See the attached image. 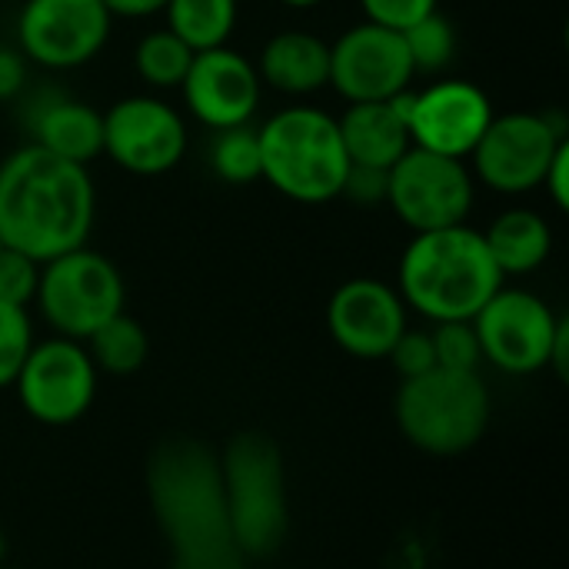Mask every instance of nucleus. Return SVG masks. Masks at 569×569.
Listing matches in <instances>:
<instances>
[{"label": "nucleus", "instance_id": "obj_1", "mask_svg": "<svg viewBox=\"0 0 569 569\" xmlns=\"http://www.w3.org/2000/svg\"><path fill=\"white\" fill-rule=\"evenodd\" d=\"M97 187L90 167L27 143L0 160V243L47 263L90 240Z\"/></svg>", "mask_w": 569, "mask_h": 569}, {"label": "nucleus", "instance_id": "obj_2", "mask_svg": "<svg viewBox=\"0 0 569 569\" xmlns=\"http://www.w3.org/2000/svg\"><path fill=\"white\" fill-rule=\"evenodd\" d=\"M150 503L170 543L173 569H243L223 510L220 463L197 440H167L147 467Z\"/></svg>", "mask_w": 569, "mask_h": 569}, {"label": "nucleus", "instance_id": "obj_3", "mask_svg": "<svg viewBox=\"0 0 569 569\" xmlns=\"http://www.w3.org/2000/svg\"><path fill=\"white\" fill-rule=\"evenodd\" d=\"M503 280L507 277L493 263L483 230L470 223L413 233L397 267V293L407 310L430 323L473 320Z\"/></svg>", "mask_w": 569, "mask_h": 569}, {"label": "nucleus", "instance_id": "obj_4", "mask_svg": "<svg viewBox=\"0 0 569 569\" xmlns=\"http://www.w3.org/2000/svg\"><path fill=\"white\" fill-rule=\"evenodd\" d=\"M260 137V180L280 197L320 207L340 197L350 160L340 140V123L323 107H283L263 127Z\"/></svg>", "mask_w": 569, "mask_h": 569}, {"label": "nucleus", "instance_id": "obj_5", "mask_svg": "<svg viewBox=\"0 0 569 569\" xmlns=\"http://www.w3.org/2000/svg\"><path fill=\"white\" fill-rule=\"evenodd\" d=\"M220 463L223 510L243 557L267 560L287 540V473L277 443L263 433H240L227 443Z\"/></svg>", "mask_w": 569, "mask_h": 569}, {"label": "nucleus", "instance_id": "obj_6", "mask_svg": "<svg viewBox=\"0 0 569 569\" xmlns=\"http://www.w3.org/2000/svg\"><path fill=\"white\" fill-rule=\"evenodd\" d=\"M400 433L430 457H460L473 450L490 427V390L480 373L430 370L403 380L397 390Z\"/></svg>", "mask_w": 569, "mask_h": 569}, {"label": "nucleus", "instance_id": "obj_7", "mask_svg": "<svg viewBox=\"0 0 569 569\" xmlns=\"http://www.w3.org/2000/svg\"><path fill=\"white\" fill-rule=\"evenodd\" d=\"M33 300L57 337L83 343L97 327L123 313L127 287L117 263L83 243L40 263Z\"/></svg>", "mask_w": 569, "mask_h": 569}, {"label": "nucleus", "instance_id": "obj_8", "mask_svg": "<svg viewBox=\"0 0 569 569\" xmlns=\"http://www.w3.org/2000/svg\"><path fill=\"white\" fill-rule=\"evenodd\" d=\"M567 123L557 113H493L490 127L470 153V173L503 197L533 193L557 150L567 143Z\"/></svg>", "mask_w": 569, "mask_h": 569}, {"label": "nucleus", "instance_id": "obj_9", "mask_svg": "<svg viewBox=\"0 0 569 569\" xmlns=\"http://www.w3.org/2000/svg\"><path fill=\"white\" fill-rule=\"evenodd\" d=\"M477 200V180L467 160L410 147L387 170V207L410 233L467 223Z\"/></svg>", "mask_w": 569, "mask_h": 569}, {"label": "nucleus", "instance_id": "obj_10", "mask_svg": "<svg viewBox=\"0 0 569 569\" xmlns=\"http://www.w3.org/2000/svg\"><path fill=\"white\" fill-rule=\"evenodd\" d=\"M563 323L567 317L553 313L543 297L520 287H500L473 317L483 360L510 377L547 370Z\"/></svg>", "mask_w": 569, "mask_h": 569}, {"label": "nucleus", "instance_id": "obj_11", "mask_svg": "<svg viewBox=\"0 0 569 569\" xmlns=\"http://www.w3.org/2000/svg\"><path fill=\"white\" fill-rule=\"evenodd\" d=\"M183 113L153 93H130L103 110V153L133 177H163L187 157Z\"/></svg>", "mask_w": 569, "mask_h": 569}, {"label": "nucleus", "instance_id": "obj_12", "mask_svg": "<svg viewBox=\"0 0 569 569\" xmlns=\"http://www.w3.org/2000/svg\"><path fill=\"white\" fill-rule=\"evenodd\" d=\"M113 17L103 0H23L17 13V47L40 70H77L100 57Z\"/></svg>", "mask_w": 569, "mask_h": 569}, {"label": "nucleus", "instance_id": "obj_13", "mask_svg": "<svg viewBox=\"0 0 569 569\" xmlns=\"http://www.w3.org/2000/svg\"><path fill=\"white\" fill-rule=\"evenodd\" d=\"M13 387L27 417L43 427H70L93 407L97 367L80 340L50 337L30 347Z\"/></svg>", "mask_w": 569, "mask_h": 569}, {"label": "nucleus", "instance_id": "obj_14", "mask_svg": "<svg viewBox=\"0 0 569 569\" xmlns=\"http://www.w3.org/2000/svg\"><path fill=\"white\" fill-rule=\"evenodd\" d=\"M413 63L403 33L370 20L347 27L330 43V87L347 103L390 100L413 83Z\"/></svg>", "mask_w": 569, "mask_h": 569}, {"label": "nucleus", "instance_id": "obj_15", "mask_svg": "<svg viewBox=\"0 0 569 569\" xmlns=\"http://www.w3.org/2000/svg\"><path fill=\"white\" fill-rule=\"evenodd\" d=\"M493 100L483 87L473 80L443 77L427 83L423 90H413L410 100V143L420 150H433L443 157L467 160L483 137V130L493 120Z\"/></svg>", "mask_w": 569, "mask_h": 569}, {"label": "nucleus", "instance_id": "obj_16", "mask_svg": "<svg viewBox=\"0 0 569 569\" xmlns=\"http://www.w3.org/2000/svg\"><path fill=\"white\" fill-rule=\"evenodd\" d=\"M180 97L197 123H203L207 130H227L253 120L263 97V83L257 63L223 43L193 53L190 70L180 83Z\"/></svg>", "mask_w": 569, "mask_h": 569}, {"label": "nucleus", "instance_id": "obj_17", "mask_svg": "<svg viewBox=\"0 0 569 569\" xmlns=\"http://www.w3.org/2000/svg\"><path fill=\"white\" fill-rule=\"evenodd\" d=\"M327 330L343 353L357 360H387L390 347L407 330V303L393 283L357 277L330 293Z\"/></svg>", "mask_w": 569, "mask_h": 569}, {"label": "nucleus", "instance_id": "obj_18", "mask_svg": "<svg viewBox=\"0 0 569 569\" xmlns=\"http://www.w3.org/2000/svg\"><path fill=\"white\" fill-rule=\"evenodd\" d=\"M27 130L30 143L80 167L103 153V113L67 93H43L27 113Z\"/></svg>", "mask_w": 569, "mask_h": 569}, {"label": "nucleus", "instance_id": "obj_19", "mask_svg": "<svg viewBox=\"0 0 569 569\" xmlns=\"http://www.w3.org/2000/svg\"><path fill=\"white\" fill-rule=\"evenodd\" d=\"M257 73L283 97H310L330 87V43L310 30H280L263 43Z\"/></svg>", "mask_w": 569, "mask_h": 569}, {"label": "nucleus", "instance_id": "obj_20", "mask_svg": "<svg viewBox=\"0 0 569 569\" xmlns=\"http://www.w3.org/2000/svg\"><path fill=\"white\" fill-rule=\"evenodd\" d=\"M340 123V140L347 150V160L357 167H377L390 170L413 143L407 123L397 117L390 100H373V103H350Z\"/></svg>", "mask_w": 569, "mask_h": 569}, {"label": "nucleus", "instance_id": "obj_21", "mask_svg": "<svg viewBox=\"0 0 569 569\" xmlns=\"http://www.w3.org/2000/svg\"><path fill=\"white\" fill-rule=\"evenodd\" d=\"M483 240H487V250L503 277L537 273L553 253V230H550L547 217L530 207L503 210L483 230Z\"/></svg>", "mask_w": 569, "mask_h": 569}, {"label": "nucleus", "instance_id": "obj_22", "mask_svg": "<svg viewBox=\"0 0 569 569\" xmlns=\"http://www.w3.org/2000/svg\"><path fill=\"white\" fill-rule=\"evenodd\" d=\"M163 17L167 30L200 53L230 43L240 20V0H167Z\"/></svg>", "mask_w": 569, "mask_h": 569}, {"label": "nucleus", "instance_id": "obj_23", "mask_svg": "<svg viewBox=\"0 0 569 569\" xmlns=\"http://www.w3.org/2000/svg\"><path fill=\"white\" fill-rule=\"evenodd\" d=\"M83 343H87V353H90L97 373H110V377H130L150 357V337L130 313L110 317Z\"/></svg>", "mask_w": 569, "mask_h": 569}, {"label": "nucleus", "instance_id": "obj_24", "mask_svg": "<svg viewBox=\"0 0 569 569\" xmlns=\"http://www.w3.org/2000/svg\"><path fill=\"white\" fill-rule=\"evenodd\" d=\"M190 60H193V50L167 27L143 33L133 47V70L153 90H180L190 70Z\"/></svg>", "mask_w": 569, "mask_h": 569}, {"label": "nucleus", "instance_id": "obj_25", "mask_svg": "<svg viewBox=\"0 0 569 569\" xmlns=\"http://www.w3.org/2000/svg\"><path fill=\"white\" fill-rule=\"evenodd\" d=\"M207 163H210L213 177L230 183V187H247V183L260 180V137H257V127L240 123V127L213 130Z\"/></svg>", "mask_w": 569, "mask_h": 569}, {"label": "nucleus", "instance_id": "obj_26", "mask_svg": "<svg viewBox=\"0 0 569 569\" xmlns=\"http://www.w3.org/2000/svg\"><path fill=\"white\" fill-rule=\"evenodd\" d=\"M403 43L413 63V73H443L453 57H457V27L450 17H443L440 10L427 13L423 20H417L413 27L403 30Z\"/></svg>", "mask_w": 569, "mask_h": 569}, {"label": "nucleus", "instance_id": "obj_27", "mask_svg": "<svg viewBox=\"0 0 569 569\" xmlns=\"http://www.w3.org/2000/svg\"><path fill=\"white\" fill-rule=\"evenodd\" d=\"M433 353L440 370H460V373H477L483 363V350L473 330V320H447L433 323Z\"/></svg>", "mask_w": 569, "mask_h": 569}, {"label": "nucleus", "instance_id": "obj_28", "mask_svg": "<svg viewBox=\"0 0 569 569\" xmlns=\"http://www.w3.org/2000/svg\"><path fill=\"white\" fill-rule=\"evenodd\" d=\"M33 323L27 307L0 303V390L13 387L30 347H33Z\"/></svg>", "mask_w": 569, "mask_h": 569}, {"label": "nucleus", "instance_id": "obj_29", "mask_svg": "<svg viewBox=\"0 0 569 569\" xmlns=\"http://www.w3.org/2000/svg\"><path fill=\"white\" fill-rule=\"evenodd\" d=\"M40 263L27 253H17L10 247L0 250V303L10 307H30L37 297Z\"/></svg>", "mask_w": 569, "mask_h": 569}, {"label": "nucleus", "instance_id": "obj_30", "mask_svg": "<svg viewBox=\"0 0 569 569\" xmlns=\"http://www.w3.org/2000/svg\"><path fill=\"white\" fill-rule=\"evenodd\" d=\"M387 360L393 363V370L400 373V380H413L423 377L430 370H437V353H433V337L430 330H403L397 337V343L390 347Z\"/></svg>", "mask_w": 569, "mask_h": 569}, {"label": "nucleus", "instance_id": "obj_31", "mask_svg": "<svg viewBox=\"0 0 569 569\" xmlns=\"http://www.w3.org/2000/svg\"><path fill=\"white\" fill-rule=\"evenodd\" d=\"M360 10H363V20L403 33L427 13L440 10V0H360Z\"/></svg>", "mask_w": 569, "mask_h": 569}, {"label": "nucleus", "instance_id": "obj_32", "mask_svg": "<svg viewBox=\"0 0 569 569\" xmlns=\"http://www.w3.org/2000/svg\"><path fill=\"white\" fill-rule=\"evenodd\" d=\"M340 197H347V200H353V203H360V207H377V203H383V200H387V170L350 163Z\"/></svg>", "mask_w": 569, "mask_h": 569}, {"label": "nucleus", "instance_id": "obj_33", "mask_svg": "<svg viewBox=\"0 0 569 569\" xmlns=\"http://www.w3.org/2000/svg\"><path fill=\"white\" fill-rule=\"evenodd\" d=\"M30 60L20 53L17 43H0V103L17 100L27 90Z\"/></svg>", "mask_w": 569, "mask_h": 569}, {"label": "nucleus", "instance_id": "obj_34", "mask_svg": "<svg viewBox=\"0 0 569 569\" xmlns=\"http://www.w3.org/2000/svg\"><path fill=\"white\" fill-rule=\"evenodd\" d=\"M547 193H550V200H553V207L557 210H567L569 207V140L557 150V157L550 160V167H547V173H543V183H540Z\"/></svg>", "mask_w": 569, "mask_h": 569}, {"label": "nucleus", "instance_id": "obj_35", "mask_svg": "<svg viewBox=\"0 0 569 569\" xmlns=\"http://www.w3.org/2000/svg\"><path fill=\"white\" fill-rule=\"evenodd\" d=\"M103 7H107L110 17H120V20H143V17L163 13L167 0H103Z\"/></svg>", "mask_w": 569, "mask_h": 569}, {"label": "nucleus", "instance_id": "obj_36", "mask_svg": "<svg viewBox=\"0 0 569 569\" xmlns=\"http://www.w3.org/2000/svg\"><path fill=\"white\" fill-rule=\"evenodd\" d=\"M280 7H290V10H313V7H320L323 0H277Z\"/></svg>", "mask_w": 569, "mask_h": 569}, {"label": "nucleus", "instance_id": "obj_37", "mask_svg": "<svg viewBox=\"0 0 569 569\" xmlns=\"http://www.w3.org/2000/svg\"><path fill=\"white\" fill-rule=\"evenodd\" d=\"M3 557H7V537L0 533V563H3Z\"/></svg>", "mask_w": 569, "mask_h": 569}, {"label": "nucleus", "instance_id": "obj_38", "mask_svg": "<svg viewBox=\"0 0 569 569\" xmlns=\"http://www.w3.org/2000/svg\"><path fill=\"white\" fill-rule=\"evenodd\" d=\"M0 250H3V243H0Z\"/></svg>", "mask_w": 569, "mask_h": 569}, {"label": "nucleus", "instance_id": "obj_39", "mask_svg": "<svg viewBox=\"0 0 569 569\" xmlns=\"http://www.w3.org/2000/svg\"><path fill=\"white\" fill-rule=\"evenodd\" d=\"M0 569H10V567H0Z\"/></svg>", "mask_w": 569, "mask_h": 569}]
</instances>
